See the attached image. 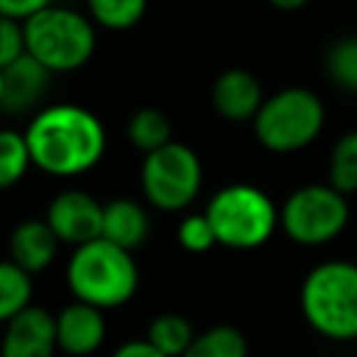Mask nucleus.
<instances>
[{
  "instance_id": "aec40b11",
  "label": "nucleus",
  "mask_w": 357,
  "mask_h": 357,
  "mask_svg": "<svg viewBox=\"0 0 357 357\" xmlns=\"http://www.w3.org/2000/svg\"><path fill=\"white\" fill-rule=\"evenodd\" d=\"M89 20L106 31H128L134 28L148 8V0H84Z\"/></svg>"
},
{
  "instance_id": "39448f33",
  "label": "nucleus",
  "mask_w": 357,
  "mask_h": 357,
  "mask_svg": "<svg viewBox=\"0 0 357 357\" xmlns=\"http://www.w3.org/2000/svg\"><path fill=\"white\" fill-rule=\"evenodd\" d=\"M204 215L212 223L215 240L226 248L251 251L265 245L276 226H279V209L271 201V195L254 184H226L220 187Z\"/></svg>"
},
{
  "instance_id": "393cba45",
  "label": "nucleus",
  "mask_w": 357,
  "mask_h": 357,
  "mask_svg": "<svg viewBox=\"0 0 357 357\" xmlns=\"http://www.w3.org/2000/svg\"><path fill=\"white\" fill-rule=\"evenodd\" d=\"M20 56H25V33L22 22L0 17V70L14 64Z\"/></svg>"
},
{
  "instance_id": "9b49d317",
  "label": "nucleus",
  "mask_w": 357,
  "mask_h": 357,
  "mask_svg": "<svg viewBox=\"0 0 357 357\" xmlns=\"http://www.w3.org/2000/svg\"><path fill=\"white\" fill-rule=\"evenodd\" d=\"M106 340V318L103 310L73 301L59 310L56 315V343L59 351L70 357H89L95 354Z\"/></svg>"
},
{
  "instance_id": "c85d7f7f",
  "label": "nucleus",
  "mask_w": 357,
  "mask_h": 357,
  "mask_svg": "<svg viewBox=\"0 0 357 357\" xmlns=\"http://www.w3.org/2000/svg\"><path fill=\"white\" fill-rule=\"evenodd\" d=\"M0 103H3V73H0Z\"/></svg>"
},
{
  "instance_id": "2eb2a0df",
  "label": "nucleus",
  "mask_w": 357,
  "mask_h": 357,
  "mask_svg": "<svg viewBox=\"0 0 357 357\" xmlns=\"http://www.w3.org/2000/svg\"><path fill=\"white\" fill-rule=\"evenodd\" d=\"M148 229H151V220L142 204L131 198H114L103 204V234H100L103 240L126 251H134L145 243Z\"/></svg>"
},
{
  "instance_id": "4468645a",
  "label": "nucleus",
  "mask_w": 357,
  "mask_h": 357,
  "mask_svg": "<svg viewBox=\"0 0 357 357\" xmlns=\"http://www.w3.org/2000/svg\"><path fill=\"white\" fill-rule=\"evenodd\" d=\"M59 251V237L47 226V220H22L14 226L8 237V259L28 271L31 276L50 268Z\"/></svg>"
},
{
  "instance_id": "412c9836",
  "label": "nucleus",
  "mask_w": 357,
  "mask_h": 357,
  "mask_svg": "<svg viewBox=\"0 0 357 357\" xmlns=\"http://www.w3.org/2000/svg\"><path fill=\"white\" fill-rule=\"evenodd\" d=\"M324 67H326L329 81H332L337 89L357 95V36H343V39H337V42L326 50Z\"/></svg>"
},
{
  "instance_id": "6ab92c4d",
  "label": "nucleus",
  "mask_w": 357,
  "mask_h": 357,
  "mask_svg": "<svg viewBox=\"0 0 357 357\" xmlns=\"http://www.w3.org/2000/svg\"><path fill=\"white\" fill-rule=\"evenodd\" d=\"M128 139L142 153H151V151L167 145L173 139L170 137V117L162 109H153V106L137 109L128 120Z\"/></svg>"
},
{
  "instance_id": "9d476101",
  "label": "nucleus",
  "mask_w": 357,
  "mask_h": 357,
  "mask_svg": "<svg viewBox=\"0 0 357 357\" xmlns=\"http://www.w3.org/2000/svg\"><path fill=\"white\" fill-rule=\"evenodd\" d=\"M56 349V315L36 304L14 315L0 337V357H53Z\"/></svg>"
},
{
  "instance_id": "f8f14e48",
  "label": "nucleus",
  "mask_w": 357,
  "mask_h": 357,
  "mask_svg": "<svg viewBox=\"0 0 357 357\" xmlns=\"http://www.w3.org/2000/svg\"><path fill=\"white\" fill-rule=\"evenodd\" d=\"M265 95L254 73L243 67H229L212 81V106L223 120L245 123L254 120Z\"/></svg>"
},
{
  "instance_id": "a211bd4d",
  "label": "nucleus",
  "mask_w": 357,
  "mask_h": 357,
  "mask_svg": "<svg viewBox=\"0 0 357 357\" xmlns=\"http://www.w3.org/2000/svg\"><path fill=\"white\" fill-rule=\"evenodd\" d=\"M33 298V279L11 259H0V324H8Z\"/></svg>"
},
{
  "instance_id": "a878e982",
  "label": "nucleus",
  "mask_w": 357,
  "mask_h": 357,
  "mask_svg": "<svg viewBox=\"0 0 357 357\" xmlns=\"http://www.w3.org/2000/svg\"><path fill=\"white\" fill-rule=\"evenodd\" d=\"M47 6H53V3L50 0H0V17L25 22V20H31L33 14H39Z\"/></svg>"
},
{
  "instance_id": "423d86ee",
  "label": "nucleus",
  "mask_w": 357,
  "mask_h": 357,
  "mask_svg": "<svg viewBox=\"0 0 357 357\" xmlns=\"http://www.w3.org/2000/svg\"><path fill=\"white\" fill-rule=\"evenodd\" d=\"M324 103L312 89L287 86L268 95L257 112L254 134L271 153H296L318 139L324 128Z\"/></svg>"
},
{
  "instance_id": "dca6fc26",
  "label": "nucleus",
  "mask_w": 357,
  "mask_h": 357,
  "mask_svg": "<svg viewBox=\"0 0 357 357\" xmlns=\"http://www.w3.org/2000/svg\"><path fill=\"white\" fill-rule=\"evenodd\" d=\"M195 337V329L190 324V318L178 315V312H162L148 324V335L145 340L151 346H156L162 354L167 357H184V351L190 349Z\"/></svg>"
},
{
  "instance_id": "7ed1b4c3",
  "label": "nucleus",
  "mask_w": 357,
  "mask_h": 357,
  "mask_svg": "<svg viewBox=\"0 0 357 357\" xmlns=\"http://www.w3.org/2000/svg\"><path fill=\"white\" fill-rule=\"evenodd\" d=\"M301 312L318 335L329 340H354L357 265L340 259L315 265L301 282Z\"/></svg>"
},
{
  "instance_id": "cd10ccee",
  "label": "nucleus",
  "mask_w": 357,
  "mask_h": 357,
  "mask_svg": "<svg viewBox=\"0 0 357 357\" xmlns=\"http://www.w3.org/2000/svg\"><path fill=\"white\" fill-rule=\"evenodd\" d=\"M273 8H279V11H298V8H304L310 0H268Z\"/></svg>"
},
{
  "instance_id": "b1692460",
  "label": "nucleus",
  "mask_w": 357,
  "mask_h": 357,
  "mask_svg": "<svg viewBox=\"0 0 357 357\" xmlns=\"http://www.w3.org/2000/svg\"><path fill=\"white\" fill-rule=\"evenodd\" d=\"M176 237H178V245L184 251H192V254H204L218 243L215 231H212V223L204 212L201 215H184L178 229H176Z\"/></svg>"
},
{
  "instance_id": "f257e3e1",
  "label": "nucleus",
  "mask_w": 357,
  "mask_h": 357,
  "mask_svg": "<svg viewBox=\"0 0 357 357\" xmlns=\"http://www.w3.org/2000/svg\"><path fill=\"white\" fill-rule=\"evenodd\" d=\"M22 134L33 167L56 178L81 176L106 153V128L100 117L75 103L39 109Z\"/></svg>"
},
{
  "instance_id": "ddd939ff",
  "label": "nucleus",
  "mask_w": 357,
  "mask_h": 357,
  "mask_svg": "<svg viewBox=\"0 0 357 357\" xmlns=\"http://www.w3.org/2000/svg\"><path fill=\"white\" fill-rule=\"evenodd\" d=\"M3 73V103L0 109L8 114H25L31 112L47 92L50 70L42 67L33 56H20L14 64H8Z\"/></svg>"
},
{
  "instance_id": "f3484780",
  "label": "nucleus",
  "mask_w": 357,
  "mask_h": 357,
  "mask_svg": "<svg viewBox=\"0 0 357 357\" xmlns=\"http://www.w3.org/2000/svg\"><path fill=\"white\" fill-rule=\"evenodd\" d=\"M184 357H248V343L240 329L215 324L204 332H195Z\"/></svg>"
},
{
  "instance_id": "f03ea898",
  "label": "nucleus",
  "mask_w": 357,
  "mask_h": 357,
  "mask_svg": "<svg viewBox=\"0 0 357 357\" xmlns=\"http://www.w3.org/2000/svg\"><path fill=\"white\" fill-rule=\"evenodd\" d=\"M64 279L75 301L98 310H114L134 298L139 287V268L131 251L100 237L73 251Z\"/></svg>"
},
{
  "instance_id": "4be33fe9",
  "label": "nucleus",
  "mask_w": 357,
  "mask_h": 357,
  "mask_svg": "<svg viewBox=\"0 0 357 357\" xmlns=\"http://www.w3.org/2000/svg\"><path fill=\"white\" fill-rule=\"evenodd\" d=\"M31 151L25 142V134L0 128V190L14 187L31 167Z\"/></svg>"
},
{
  "instance_id": "1a4fd4ad",
  "label": "nucleus",
  "mask_w": 357,
  "mask_h": 357,
  "mask_svg": "<svg viewBox=\"0 0 357 357\" xmlns=\"http://www.w3.org/2000/svg\"><path fill=\"white\" fill-rule=\"evenodd\" d=\"M45 220L59 237V243H70L78 248L92 240H100L103 204L84 190H64L47 204Z\"/></svg>"
},
{
  "instance_id": "0eeeda50",
  "label": "nucleus",
  "mask_w": 357,
  "mask_h": 357,
  "mask_svg": "<svg viewBox=\"0 0 357 357\" xmlns=\"http://www.w3.org/2000/svg\"><path fill=\"white\" fill-rule=\"evenodd\" d=\"M204 181L201 159L198 153L184 145L170 139L167 145L145 153L142 167H139V184L153 209L162 212H181L187 209Z\"/></svg>"
},
{
  "instance_id": "20e7f679",
  "label": "nucleus",
  "mask_w": 357,
  "mask_h": 357,
  "mask_svg": "<svg viewBox=\"0 0 357 357\" xmlns=\"http://www.w3.org/2000/svg\"><path fill=\"white\" fill-rule=\"evenodd\" d=\"M25 53L50 73H73L84 67L98 45L95 22L73 8L47 6L22 22Z\"/></svg>"
},
{
  "instance_id": "bb28decb",
  "label": "nucleus",
  "mask_w": 357,
  "mask_h": 357,
  "mask_svg": "<svg viewBox=\"0 0 357 357\" xmlns=\"http://www.w3.org/2000/svg\"><path fill=\"white\" fill-rule=\"evenodd\" d=\"M112 357H167V354H162L156 346H151L142 337V340H126L123 346H117L112 351Z\"/></svg>"
},
{
  "instance_id": "6e6552de",
  "label": "nucleus",
  "mask_w": 357,
  "mask_h": 357,
  "mask_svg": "<svg viewBox=\"0 0 357 357\" xmlns=\"http://www.w3.org/2000/svg\"><path fill=\"white\" fill-rule=\"evenodd\" d=\"M349 223V201L332 184H304L293 190L282 209L279 226L298 245L332 243Z\"/></svg>"
},
{
  "instance_id": "5701e85b",
  "label": "nucleus",
  "mask_w": 357,
  "mask_h": 357,
  "mask_svg": "<svg viewBox=\"0 0 357 357\" xmlns=\"http://www.w3.org/2000/svg\"><path fill=\"white\" fill-rule=\"evenodd\" d=\"M329 184L346 198L357 192V131L343 134L329 156Z\"/></svg>"
}]
</instances>
